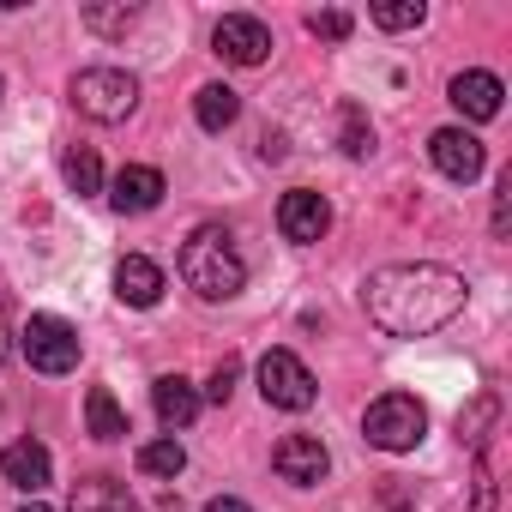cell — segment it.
Masks as SVG:
<instances>
[{
  "instance_id": "6da1fadb",
  "label": "cell",
  "mask_w": 512,
  "mask_h": 512,
  "mask_svg": "<svg viewBox=\"0 0 512 512\" xmlns=\"http://www.w3.org/2000/svg\"><path fill=\"white\" fill-rule=\"evenodd\" d=\"M464 278L446 272V266H380L368 284H362V308L368 320L386 332V338H422V332H440L452 314H464Z\"/></svg>"
},
{
  "instance_id": "7a4b0ae2",
  "label": "cell",
  "mask_w": 512,
  "mask_h": 512,
  "mask_svg": "<svg viewBox=\"0 0 512 512\" xmlns=\"http://www.w3.org/2000/svg\"><path fill=\"white\" fill-rule=\"evenodd\" d=\"M181 284H187L193 296H205V302H229V296H241V284H247V260L235 253V241H229L223 223H199V229L181 241Z\"/></svg>"
},
{
  "instance_id": "3957f363",
  "label": "cell",
  "mask_w": 512,
  "mask_h": 512,
  "mask_svg": "<svg viewBox=\"0 0 512 512\" xmlns=\"http://www.w3.org/2000/svg\"><path fill=\"white\" fill-rule=\"evenodd\" d=\"M67 97H73V109H79L85 121L115 127V121H127V115L139 109V79L121 73V67H85Z\"/></svg>"
},
{
  "instance_id": "277c9868",
  "label": "cell",
  "mask_w": 512,
  "mask_h": 512,
  "mask_svg": "<svg viewBox=\"0 0 512 512\" xmlns=\"http://www.w3.org/2000/svg\"><path fill=\"white\" fill-rule=\"evenodd\" d=\"M362 434H368V446H380V452H416L422 434H428V410H422V398H410V392H386V398L368 404Z\"/></svg>"
},
{
  "instance_id": "5b68a950",
  "label": "cell",
  "mask_w": 512,
  "mask_h": 512,
  "mask_svg": "<svg viewBox=\"0 0 512 512\" xmlns=\"http://www.w3.org/2000/svg\"><path fill=\"white\" fill-rule=\"evenodd\" d=\"M19 350L37 374H73L79 368V332L61 314H31L19 332Z\"/></svg>"
},
{
  "instance_id": "8992f818",
  "label": "cell",
  "mask_w": 512,
  "mask_h": 512,
  "mask_svg": "<svg viewBox=\"0 0 512 512\" xmlns=\"http://www.w3.org/2000/svg\"><path fill=\"white\" fill-rule=\"evenodd\" d=\"M260 392L278 410H308L320 398V386H314V374H308V362L296 350H266L260 356Z\"/></svg>"
},
{
  "instance_id": "52a82bcc",
  "label": "cell",
  "mask_w": 512,
  "mask_h": 512,
  "mask_svg": "<svg viewBox=\"0 0 512 512\" xmlns=\"http://www.w3.org/2000/svg\"><path fill=\"white\" fill-rule=\"evenodd\" d=\"M211 55H223L229 67H260V61L272 55V31H266L260 19H247V13H229V19H217V31H211Z\"/></svg>"
},
{
  "instance_id": "ba28073f",
  "label": "cell",
  "mask_w": 512,
  "mask_h": 512,
  "mask_svg": "<svg viewBox=\"0 0 512 512\" xmlns=\"http://www.w3.org/2000/svg\"><path fill=\"white\" fill-rule=\"evenodd\" d=\"M272 470H278L284 482H296V488H320V482L332 476V452H326L314 434H284V440L272 446Z\"/></svg>"
},
{
  "instance_id": "9c48e42d",
  "label": "cell",
  "mask_w": 512,
  "mask_h": 512,
  "mask_svg": "<svg viewBox=\"0 0 512 512\" xmlns=\"http://www.w3.org/2000/svg\"><path fill=\"white\" fill-rule=\"evenodd\" d=\"M428 157H434V169L446 175V181H476L482 175V139L470 133V127H440L434 139H428Z\"/></svg>"
},
{
  "instance_id": "30bf717a",
  "label": "cell",
  "mask_w": 512,
  "mask_h": 512,
  "mask_svg": "<svg viewBox=\"0 0 512 512\" xmlns=\"http://www.w3.org/2000/svg\"><path fill=\"white\" fill-rule=\"evenodd\" d=\"M278 229H284V241H296V247H314V241L332 229V205H326L320 193L296 187V193H284V205H278Z\"/></svg>"
},
{
  "instance_id": "8fae6325",
  "label": "cell",
  "mask_w": 512,
  "mask_h": 512,
  "mask_svg": "<svg viewBox=\"0 0 512 512\" xmlns=\"http://www.w3.org/2000/svg\"><path fill=\"white\" fill-rule=\"evenodd\" d=\"M163 175L151 169V163H127L115 181H109V205L121 211V217H145V211H157L163 205Z\"/></svg>"
},
{
  "instance_id": "7c38bea8",
  "label": "cell",
  "mask_w": 512,
  "mask_h": 512,
  "mask_svg": "<svg viewBox=\"0 0 512 512\" xmlns=\"http://www.w3.org/2000/svg\"><path fill=\"white\" fill-rule=\"evenodd\" d=\"M0 476H7L13 488H25V494H43L49 476H55V458H49L43 440H13L7 452H0Z\"/></svg>"
},
{
  "instance_id": "4fadbf2b",
  "label": "cell",
  "mask_w": 512,
  "mask_h": 512,
  "mask_svg": "<svg viewBox=\"0 0 512 512\" xmlns=\"http://www.w3.org/2000/svg\"><path fill=\"white\" fill-rule=\"evenodd\" d=\"M500 97H506V91H500L494 73H476V67H470V73L452 79V109H458L464 121H494V115H500Z\"/></svg>"
},
{
  "instance_id": "5bb4252c",
  "label": "cell",
  "mask_w": 512,
  "mask_h": 512,
  "mask_svg": "<svg viewBox=\"0 0 512 512\" xmlns=\"http://www.w3.org/2000/svg\"><path fill=\"white\" fill-rule=\"evenodd\" d=\"M115 296L127 308H157L163 302V272L145 260V253H127V260L115 266Z\"/></svg>"
},
{
  "instance_id": "9a60e30c",
  "label": "cell",
  "mask_w": 512,
  "mask_h": 512,
  "mask_svg": "<svg viewBox=\"0 0 512 512\" xmlns=\"http://www.w3.org/2000/svg\"><path fill=\"white\" fill-rule=\"evenodd\" d=\"M151 404H157V422H163V428H187V422L199 416V392H193V380H181V374H163V380L151 386Z\"/></svg>"
},
{
  "instance_id": "2e32d148",
  "label": "cell",
  "mask_w": 512,
  "mask_h": 512,
  "mask_svg": "<svg viewBox=\"0 0 512 512\" xmlns=\"http://www.w3.org/2000/svg\"><path fill=\"white\" fill-rule=\"evenodd\" d=\"M73 512H145L115 476H85V482H73Z\"/></svg>"
},
{
  "instance_id": "e0dca14e",
  "label": "cell",
  "mask_w": 512,
  "mask_h": 512,
  "mask_svg": "<svg viewBox=\"0 0 512 512\" xmlns=\"http://www.w3.org/2000/svg\"><path fill=\"white\" fill-rule=\"evenodd\" d=\"M193 115H199V127H205V133H223V127L241 115V97H235L229 85H199V97H193Z\"/></svg>"
},
{
  "instance_id": "ac0fdd59",
  "label": "cell",
  "mask_w": 512,
  "mask_h": 512,
  "mask_svg": "<svg viewBox=\"0 0 512 512\" xmlns=\"http://www.w3.org/2000/svg\"><path fill=\"white\" fill-rule=\"evenodd\" d=\"M85 422H91L97 440H121V434H127V416H121V404H115L109 386H91V392H85Z\"/></svg>"
},
{
  "instance_id": "d6986e66",
  "label": "cell",
  "mask_w": 512,
  "mask_h": 512,
  "mask_svg": "<svg viewBox=\"0 0 512 512\" xmlns=\"http://www.w3.org/2000/svg\"><path fill=\"white\" fill-rule=\"evenodd\" d=\"M139 470H145V476H163V482H175V476L187 470V452H181V440L169 434V440H151V446H139Z\"/></svg>"
},
{
  "instance_id": "ffe728a7",
  "label": "cell",
  "mask_w": 512,
  "mask_h": 512,
  "mask_svg": "<svg viewBox=\"0 0 512 512\" xmlns=\"http://www.w3.org/2000/svg\"><path fill=\"white\" fill-rule=\"evenodd\" d=\"M61 175H67L73 193H97V187H103V163H97L91 145H73V151L61 157Z\"/></svg>"
},
{
  "instance_id": "44dd1931",
  "label": "cell",
  "mask_w": 512,
  "mask_h": 512,
  "mask_svg": "<svg viewBox=\"0 0 512 512\" xmlns=\"http://www.w3.org/2000/svg\"><path fill=\"white\" fill-rule=\"evenodd\" d=\"M374 151V127L356 103H344V157H368Z\"/></svg>"
},
{
  "instance_id": "7402d4cb",
  "label": "cell",
  "mask_w": 512,
  "mask_h": 512,
  "mask_svg": "<svg viewBox=\"0 0 512 512\" xmlns=\"http://www.w3.org/2000/svg\"><path fill=\"white\" fill-rule=\"evenodd\" d=\"M422 19H428L422 0H404V7H374V25H380V31H416Z\"/></svg>"
},
{
  "instance_id": "603a6c76",
  "label": "cell",
  "mask_w": 512,
  "mask_h": 512,
  "mask_svg": "<svg viewBox=\"0 0 512 512\" xmlns=\"http://www.w3.org/2000/svg\"><path fill=\"white\" fill-rule=\"evenodd\" d=\"M494 416H500V404H494V398L482 392V398L470 404V416H458V440H470V446H482V428H488Z\"/></svg>"
},
{
  "instance_id": "cb8c5ba5",
  "label": "cell",
  "mask_w": 512,
  "mask_h": 512,
  "mask_svg": "<svg viewBox=\"0 0 512 512\" xmlns=\"http://www.w3.org/2000/svg\"><path fill=\"white\" fill-rule=\"evenodd\" d=\"M133 19H139V7H85V25H91V31H103V37L127 31Z\"/></svg>"
},
{
  "instance_id": "d4e9b609",
  "label": "cell",
  "mask_w": 512,
  "mask_h": 512,
  "mask_svg": "<svg viewBox=\"0 0 512 512\" xmlns=\"http://www.w3.org/2000/svg\"><path fill=\"white\" fill-rule=\"evenodd\" d=\"M350 25H356V19H350V13H338V7L308 13V31H314V37H326V43H344V37H350Z\"/></svg>"
},
{
  "instance_id": "484cf974",
  "label": "cell",
  "mask_w": 512,
  "mask_h": 512,
  "mask_svg": "<svg viewBox=\"0 0 512 512\" xmlns=\"http://www.w3.org/2000/svg\"><path fill=\"white\" fill-rule=\"evenodd\" d=\"M235 380H241V362H235V356H223V362L211 368V386H205V398H211V404H229Z\"/></svg>"
},
{
  "instance_id": "4316f807",
  "label": "cell",
  "mask_w": 512,
  "mask_h": 512,
  "mask_svg": "<svg viewBox=\"0 0 512 512\" xmlns=\"http://www.w3.org/2000/svg\"><path fill=\"white\" fill-rule=\"evenodd\" d=\"M506 211H512V175H506L500 193H494V235H506Z\"/></svg>"
},
{
  "instance_id": "83f0119b",
  "label": "cell",
  "mask_w": 512,
  "mask_h": 512,
  "mask_svg": "<svg viewBox=\"0 0 512 512\" xmlns=\"http://www.w3.org/2000/svg\"><path fill=\"white\" fill-rule=\"evenodd\" d=\"M476 512H494V482H488V464L476 470Z\"/></svg>"
},
{
  "instance_id": "f1b7e54d",
  "label": "cell",
  "mask_w": 512,
  "mask_h": 512,
  "mask_svg": "<svg viewBox=\"0 0 512 512\" xmlns=\"http://www.w3.org/2000/svg\"><path fill=\"white\" fill-rule=\"evenodd\" d=\"M260 157H266V163H278V157H284V139H278V133H266V139H260Z\"/></svg>"
},
{
  "instance_id": "f546056e",
  "label": "cell",
  "mask_w": 512,
  "mask_h": 512,
  "mask_svg": "<svg viewBox=\"0 0 512 512\" xmlns=\"http://www.w3.org/2000/svg\"><path fill=\"white\" fill-rule=\"evenodd\" d=\"M205 512H247V500H235V494H217V500H211Z\"/></svg>"
},
{
  "instance_id": "4dcf8cb0",
  "label": "cell",
  "mask_w": 512,
  "mask_h": 512,
  "mask_svg": "<svg viewBox=\"0 0 512 512\" xmlns=\"http://www.w3.org/2000/svg\"><path fill=\"white\" fill-rule=\"evenodd\" d=\"M7 350H13V332H7V314H0V362H7Z\"/></svg>"
},
{
  "instance_id": "1f68e13d",
  "label": "cell",
  "mask_w": 512,
  "mask_h": 512,
  "mask_svg": "<svg viewBox=\"0 0 512 512\" xmlns=\"http://www.w3.org/2000/svg\"><path fill=\"white\" fill-rule=\"evenodd\" d=\"M19 512H49V506H43V500H31V506H19Z\"/></svg>"
}]
</instances>
